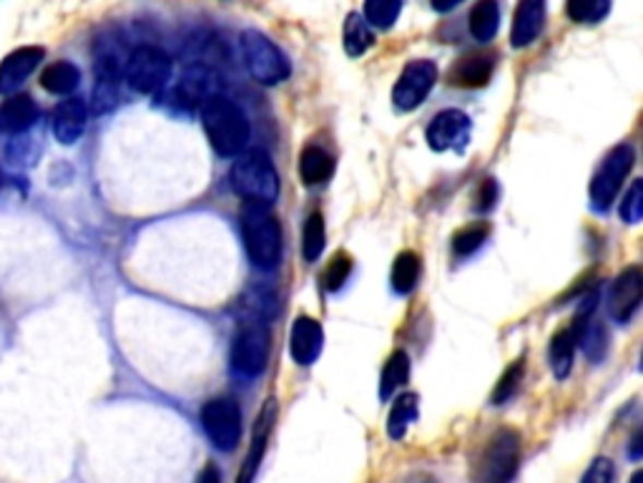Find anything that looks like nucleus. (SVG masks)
Returning <instances> with one entry per match:
<instances>
[{"label": "nucleus", "mask_w": 643, "mask_h": 483, "mask_svg": "<svg viewBox=\"0 0 643 483\" xmlns=\"http://www.w3.org/2000/svg\"><path fill=\"white\" fill-rule=\"evenodd\" d=\"M202 127L219 156H239L249 141V121L229 96L212 94L202 104Z\"/></svg>", "instance_id": "obj_1"}, {"label": "nucleus", "mask_w": 643, "mask_h": 483, "mask_svg": "<svg viewBox=\"0 0 643 483\" xmlns=\"http://www.w3.org/2000/svg\"><path fill=\"white\" fill-rule=\"evenodd\" d=\"M229 181L231 189L237 191L247 204L270 207L272 202H277L279 197L277 169H274L270 154L262 152V149L239 154L237 162L231 164Z\"/></svg>", "instance_id": "obj_2"}, {"label": "nucleus", "mask_w": 643, "mask_h": 483, "mask_svg": "<svg viewBox=\"0 0 643 483\" xmlns=\"http://www.w3.org/2000/svg\"><path fill=\"white\" fill-rule=\"evenodd\" d=\"M241 237L249 260L257 268L272 270L282 257V229L277 216L270 212V207L247 204L241 212Z\"/></svg>", "instance_id": "obj_3"}, {"label": "nucleus", "mask_w": 643, "mask_h": 483, "mask_svg": "<svg viewBox=\"0 0 643 483\" xmlns=\"http://www.w3.org/2000/svg\"><path fill=\"white\" fill-rule=\"evenodd\" d=\"M239 46L247 71L252 73V79L262 83V86H277V83L289 79L291 66L287 61V56H284L282 48L274 44L270 36H264L262 31H241Z\"/></svg>", "instance_id": "obj_4"}, {"label": "nucleus", "mask_w": 643, "mask_h": 483, "mask_svg": "<svg viewBox=\"0 0 643 483\" xmlns=\"http://www.w3.org/2000/svg\"><path fill=\"white\" fill-rule=\"evenodd\" d=\"M521 463V436L513 428H500L483 451L475 481L478 483H511Z\"/></svg>", "instance_id": "obj_5"}, {"label": "nucleus", "mask_w": 643, "mask_h": 483, "mask_svg": "<svg viewBox=\"0 0 643 483\" xmlns=\"http://www.w3.org/2000/svg\"><path fill=\"white\" fill-rule=\"evenodd\" d=\"M123 76L139 94H156L171 79V58L156 46H139L131 51Z\"/></svg>", "instance_id": "obj_6"}, {"label": "nucleus", "mask_w": 643, "mask_h": 483, "mask_svg": "<svg viewBox=\"0 0 643 483\" xmlns=\"http://www.w3.org/2000/svg\"><path fill=\"white\" fill-rule=\"evenodd\" d=\"M270 361V330L264 322H241L231 343V365L241 376L254 378L266 368Z\"/></svg>", "instance_id": "obj_7"}, {"label": "nucleus", "mask_w": 643, "mask_h": 483, "mask_svg": "<svg viewBox=\"0 0 643 483\" xmlns=\"http://www.w3.org/2000/svg\"><path fill=\"white\" fill-rule=\"evenodd\" d=\"M202 428L214 448L231 453L241 438V411L231 398H212L202 408Z\"/></svg>", "instance_id": "obj_8"}, {"label": "nucleus", "mask_w": 643, "mask_h": 483, "mask_svg": "<svg viewBox=\"0 0 643 483\" xmlns=\"http://www.w3.org/2000/svg\"><path fill=\"white\" fill-rule=\"evenodd\" d=\"M633 166V149L629 144H618L606 154L604 164L598 166L596 177L591 181V202L596 210H608L614 204V199L621 191L623 179L629 177Z\"/></svg>", "instance_id": "obj_9"}, {"label": "nucleus", "mask_w": 643, "mask_h": 483, "mask_svg": "<svg viewBox=\"0 0 643 483\" xmlns=\"http://www.w3.org/2000/svg\"><path fill=\"white\" fill-rule=\"evenodd\" d=\"M438 81V66L428 61V58H417L405 66V71L400 73V79L392 89V104L397 111H415Z\"/></svg>", "instance_id": "obj_10"}, {"label": "nucleus", "mask_w": 643, "mask_h": 483, "mask_svg": "<svg viewBox=\"0 0 643 483\" xmlns=\"http://www.w3.org/2000/svg\"><path fill=\"white\" fill-rule=\"evenodd\" d=\"M425 137H428L432 152H450V149L463 152L467 139H471V119H467V114L457 111V108H445L430 121Z\"/></svg>", "instance_id": "obj_11"}, {"label": "nucleus", "mask_w": 643, "mask_h": 483, "mask_svg": "<svg viewBox=\"0 0 643 483\" xmlns=\"http://www.w3.org/2000/svg\"><path fill=\"white\" fill-rule=\"evenodd\" d=\"M643 274L641 268H629L618 274L611 295H608V313L616 322H629L641 307Z\"/></svg>", "instance_id": "obj_12"}, {"label": "nucleus", "mask_w": 643, "mask_h": 483, "mask_svg": "<svg viewBox=\"0 0 643 483\" xmlns=\"http://www.w3.org/2000/svg\"><path fill=\"white\" fill-rule=\"evenodd\" d=\"M274 421H277V403L266 401L262 411H259V415H257L254 433H252V446H249V453L245 458V463H241L237 483H254L257 473H259V466H262V461H264L266 446H270Z\"/></svg>", "instance_id": "obj_13"}, {"label": "nucleus", "mask_w": 643, "mask_h": 483, "mask_svg": "<svg viewBox=\"0 0 643 483\" xmlns=\"http://www.w3.org/2000/svg\"><path fill=\"white\" fill-rule=\"evenodd\" d=\"M40 61H44V48L38 46H23L19 51L8 54L0 63V94H13L15 89L23 86Z\"/></svg>", "instance_id": "obj_14"}, {"label": "nucleus", "mask_w": 643, "mask_h": 483, "mask_svg": "<svg viewBox=\"0 0 643 483\" xmlns=\"http://www.w3.org/2000/svg\"><path fill=\"white\" fill-rule=\"evenodd\" d=\"M586 322H588L586 315H579V318L568 325V328L558 330L553 340H550V368H553V376L558 380L571 376L573 355H575V347H579V335Z\"/></svg>", "instance_id": "obj_15"}, {"label": "nucleus", "mask_w": 643, "mask_h": 483, "mask_svg": "<svg viewBox=\"0 0 643 483\" xmlns=\"http://www.w3.org/2000/svg\"><path fill=\"white\" fill-rule=\"evenodd\" d=\"M546 23V0H521L513 15L511 44L513 48H525L540 36Z\"/></svg>", "instance_id": "obj_16"}, {"label": "nucleus", "mask_w": 643, "mask_h": 483, "mask_svg": "<svg viewBox=\"0 0 643 483\" xmlns=\"http://www.w3.org/2000/svg\"><path fill=\"white\" fill-rule=\"evenodd\" d=\"M322 345H324V332L320 328V322L307 318H297L295 325H291V340H289V350H291V357L299 365H312L317 357L322 353Z\"/></svg>", "instance_id": "obj_17"}, {"label": "nucleus", "mask_w": 643, "mask_h": 483, "mask_svg": "<svg viewBox=\"0 0 643 483\" xmlns=\"http://www.w3.org/2000/svg\"><path fill=\"white\" fill-rule=\"evenodd\" d=\"M86 119H88V108L81 98H66L56 106L51 127H53V137L61 141V144L71 146L76 144L81 139L83 129H86Z\"/></svg>", "instance_id": "obj_18"}, {"label": "nucleus", "mask_w": 643, "mask_h": 483, "mask_svg": "<svg viewBox=\"0 0 643 483\" xmlns=\"http://www.w3.org/2000/svg\"><path fill=\"white\" fill-rule=\"evenodd\" d=\"M38 119V106L26 94L8 96V102L0 104V134H21L31 129Z\"/></svg>", "instance_id": "obj_19"}, {"label": "nucleus", "mask_w": 643, "mask_h": 483, "mask_svg": "<svg viewBox=\"0 0 643 483\" xmlns=\"http://www.w3.org/2000/svg\"><path fill=\"white\" fill-rule=\"evenodd\" d=\"M492 69H496L492 56L473 54V56L461 58V61L453 66V71H450V81L463 89H483L490 81Z\"/></svg>", "instance_id": "obj_20"}, {"label": "nucleus", "mask_w": 643, "mask_h": 483, "mask_svg": "<svg viewBox=\"0 0 643 483\" xmlns=\"http://www.w3.org/2000/svg\"><path fill=\"white\" fill-rule=\"evenodd\" d=\"M335 174V160L320 146H307L299 156V177L307 187L324 185Z\"/></svg>", "instance_id": "obj_21"}, {"label": "nucleus", "mask_w": 643, "mask_h": 483, "mask_svg": "<svg viewBox=\"0 0 643 483\" xmlns=\"http://www.w3.org/2000/svg\"><path fill=\"white\" fill-rule=\"evenodd\" d=\"M467 26H471V33H473L475 40H480V44H490L500 28V3L498 0H478L471 11V21H467Z\"/></svg>", "instance_id": "obj_22"}, {"label": "nucleus", "mask_w": 643, "mask_h": 483, "mask_svg": "<svg viewBox=\"0 0 643 483\" xmlns=\"http://www.w3.org/2000/svg\"><path fill=\"white\" fill-rule=\"evenodd\" d=\"M81 83V71L79 66H73L71 61H56L48 66V69L40 73V86H44L48 94H71L76 91Z\"/></svg>", "instance_id": "obj_23"}, {"label": "nucleus", "mask_w": 643, "mask_h": 483, "mask_svg": "<svg viewBox=\"0 0 643 483\" xmlns=\"http://www.w3.org/2000/svg\"><path fill=\"white\" fill-rule=\"evenodd\" d=\"M174 94H177L179 104H183L187 108L202 106L206 98L212 96V79H209V73L204 69L189 71L187 76L179 81V86Z\"/></svg>", "instance_id": "obj_24"}, {"label": "nucleus", "mask_w": 643, "mask_h": 483, "mask_svg": "<svg viewBox=\"0 0 643 483\" xmlns=\"http://www.w3.org/2000/svg\"><path fill=\"white\" fill-rule=\"evenodd\" d=\"M342 44H345V51L347 56H365L370 51L372 44H374V36L370 26H367V21L362 19L360 13H349L347 21H345V33H342Z\"/></svg>", "instance_id": "obj_25"}, {"label": "nucleus", "mask_w": 643, "mask_h": 483, "mask_svg": "<svg viewBox=\"0 0 643 483\" xmlns=\"http://www.w3.org/2000/svg\"><path fill=\"white\" fill-rule=\"evenodd\" d=\"M417 411H420V408H417L415 393L400 396L388 415V436L392 440H403L407 428H410V423L417 419Z\"/></svg>", "instance_id": "obj_26"}, {"label": "nucleus", "mask_w": 643, "mask_h": 483, "mask_svg": "<svg viewBox=\"0 0 643 483\" xmlns=\"http://www.w3.org/2000/svg\"><path fill=\"white\" fill-rule=\"evenodd\" d=\"M407 378H410V357H407L405 350H397L395 355L385 363V370L380 376V398L385 401L400 386H405Z\"/></svg>", "instance_id": "obj_27"}, {"label": "nucleus", "mask_w": 643, "mask_h": 483, "mask_svg": "<svg viewBox=\"0 0 643 483\" xmlns=\"http://www.w3.org/2000/svg\"><path fill=\"white\" fill-rule=\"evenodd\" d=\"M417 278H420V257L415 252H400L395 264H392V287L400 295H407L415 290Z\"/></svg>", "instance_id": "obj_28"}, {"label": "nucleus", "mask_w": 643, "mask_h": 483, "mask_svg": "<svg viewBox=\"0 0 643 483\" xmlns=\"http://www.w3.org/2000/svg\"><path fill=\"white\" fill-rule=\"evenodd\" d=\"M400 11H403V0H365L367 26H374L380 31L395 26Z\"/></svg>", "instance_id": "obj_29"}, {"label": "nucleus", "mask_w": 643, "mask_h": 483, "mask_svg": "<svg viewBox=\"0 0 643 483\" xmlns=\"http://www.w3.org/2000/svg\"><path fill=\"white\" fill-rule=\"evenodd\" d=\"M324 239H328V232H324V216L320 212L309 214V220L305 222V232H302V255L307 262L320 260Z\"/></svg>", "instance_id": "obj_30"}, {"label": "nucleus", "mask_w": 643, "mask_h": 483, "mask_svg": "<svg viewBox=\"0 0 643 483\" xmlns=\"http://www.w3.org/2000/svg\"><path fill=\"white\" fill-rule=\"evenodd\" d=\"M565 11L575 23H598L611 11V0H568Z\"/></svg>", "instance_id": "obj_31"}, {"label": "nucleus", "mask_w": 643, "mask_h": 483, "mask_svg": "<svg viewBox=\"0 0 643 483\" xmlns=\"http://www.w3.org/2000/svg\"><path fill=\"white\" fill-rule=\"evenodd\" d=\"M523 376H525V361H515L511 368H508L503 376H500L498 386L490 396V403L492 405H503V403L511 401V398L517 393V388H521Z\"/></svg>", "instance_id": "obj_32"}, {"label": "nucleus", "mask_w": 643, "mask_h": 483, "mask_svg": "<svg viewBox=\"0 0 643 483\" xmlns=\"http://www.w3.org/2000/svg\"><path fill=\"white\" fill-rule=\"evenodd\" d=\"M606 328L600 322H586L581 328V335H579V343L583 345V353H586L591 361H600L606 353Z\"/></svg>", "instance_id": "obj_33"}, {"label": "nucleus", "mask_w": 643, "mask_h": 483, "mask_svg": "<svg viewBox=\"0 0 643 483\" xmlns=\"http://www.w3.org/2000/svg\"><path fill=\"white\" fill-rule=\"evenodd\" d=\"M349 272H353V257H349L347 252H337L328 264V270H324V280H322L324 290L337 293V290L347 282Z\"/></svg>", "instance_id": "obj_34"}, {"label": "nucleus", "mask_w": 643, "mask_h": 483, "mask_svg": "<svg viewBox=\"0 0 643 483\" xmlns=\"http://www.w3.org/2000/svg\"><path fill=\"white\" fill-rule=\"evenodd\" d=\"M488 237V224H473V227H465L453 237V249L457 257L473 255L475 249L483 247V241Z\"/></svg>", "instance_id": "obj_35"}, {"label": "nucleus", "mask_w": 643, "mask_h": 483, "mask_svg": "<svg viewBox=\"0 0 643 483\" xmlns=\"http://www.w3.org/2000/svg\"><path fill=\"white\" fill-rule=\"evenodd\" d=\"M641 216H643V181L636 179L631 185V189L626 191L621 202V220L626 224H639Z\"/></svg>", "instance_id": "obj_36"}, {"label": "nucleus", "mask_w": 643, "mask_h": 483, "mask_svg": "<svg viewBox=\"0 0 643 483\" xmlns=\"http://www.w3.org/2000/svg\"><path fill=\"white\" fill-rule=\"evenodd\" d=\"M119 102V81L114 79H98L96 91H94V111L104 114L111 111V108Z\"/></svg>", "instance_id": "obj_37"}, {"label": "nucleus", "mask_w": 643, "mask_h": 483, "mask_svg": "<svg viewBox=\"0 0 643 483\" xmlns=\"http://www.w3.org/2000/svg\"><path fill=\"white\" fill-rule=\"evenodd\" d=\"M614 463L608 461V458H596L588 466L586 476L581 479V483H614Z\"/></svg>", "instance_id": "obj_38"}, {"label": "nucleus", "mask_w": 643, "mask_h": 483, "mask_svg": "<svg viewBox=\"0 0 643 483\" xmlns=\"http://www.w3.org/2000/svg\"><path fill=\"white\" fill-rule=\"evenodd\" d=\"M496 199H498V185L492 179H486L478 191V210L483 212L490 210V207L496 204Z\"/></svg>", "instance_id": "obj_39"}, {"label": "nucleus", "mask_w": 643, "mask_h": 483, "mask_svg": "<svg viewBox=\"0 0 643 483\" xmlns=\"http://www.w3.org/2000/svg\"><path fill=\"white\" fill-rule=\"evenodd\" d=\"M197 483H222V476H219V469H216L214 463H209L206 469L202 471V476H199Z\"/></svg>", "instance_id": "obj_40"}, {"label": "nucleus", "mask_w": 643, "mask_h": 483, "mask_svg": "<svg viewBox=\"0 0 643 483\" xmlns=\"http://www.w3.org/2000/svg\"><path fill=\"white\" fill-rule=\"evenodd\" d=\"M461 3L463 0H432V8H436L438 13H450V11H455V8Z\"/></svg>", "instance_id": "obj_41"}, {"label": "nucleus", "mask_w": 643, "mask_h": 483, "mask_svg": "<svg viewBox=\"0 0 643 483\" xmlns=\"http://www.w3.org/2000/svg\"><path fill=\"white\" fill-rule=\"evenodd\" d=\"M631 456H633V458H641V431H639L636 436H633V440H631Z\"/></svg>", "instance_id": "obj_42"}, {"label": "nucleus", "mask_w": 643, "mask_h": 483, "mask_svg": "<svg viewBox=\"0 0 643 483\" xmlns=\"http://www.w3.org/2000/svg\"><path fill=\"white\" fill-rule=\"evenodd\" d=\"M629 483H643V471H636V473H633Z\"/></svg>", "instance_id": "obj_43"}]
</instances>
